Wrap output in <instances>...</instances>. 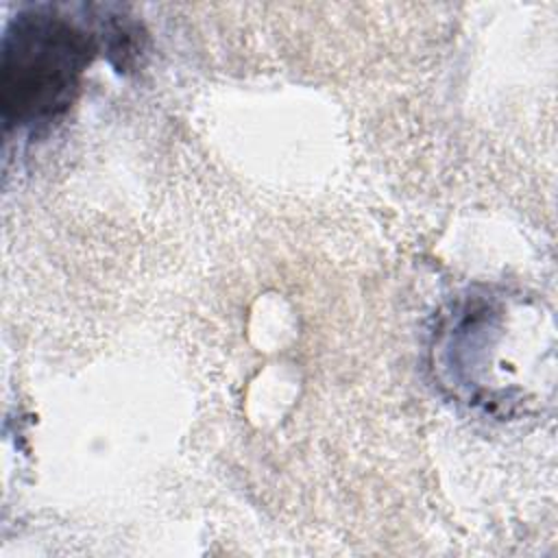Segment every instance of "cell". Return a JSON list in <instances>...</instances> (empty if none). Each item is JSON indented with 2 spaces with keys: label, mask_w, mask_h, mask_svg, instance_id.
Instances as JSON below:
<instances>
[{
  "label": "cell",
  "mask_w": 558,
  "mask_h": 558,
  "mask_svg": "<svg viewBox=\"0 0 558 558\" xmlns=\"http://www.w3.org/2000/svg\"><path fill=\"white\" fill-rule=\"evenodd\" d=\"M96 37L65 7L31 4L2 35L0 105L7 129H41L74 102Z\"/></svg>",
  "instance_id": "cell-1"
}]
</instances>
